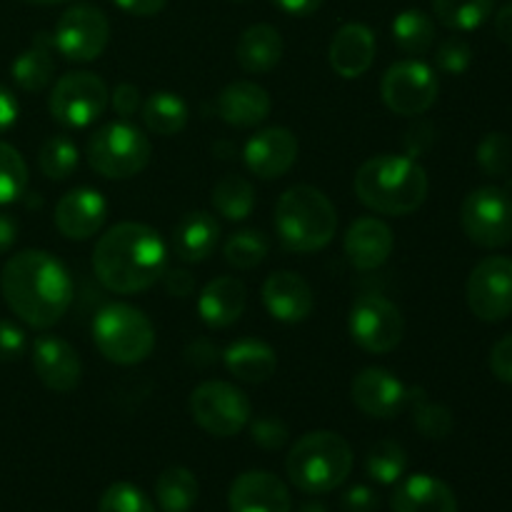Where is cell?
<instances>
[{"instance_id":"obj_21","label":"cell","mask_w":512,"mask_h":512,"mask_svg":"<svg viewBox=\"0 0 512 512\" xmlns=\"http://www.w3.org/2000/svg\"><path fill=\"white\" fill-rule=\"evenodd\" d=\"M343 248L348 255V263L355 270L368 273V270H378L380 265L388 263L395 248V235L388 223L373 218V215H365L350 225Z\"/></svg>"},{"instance_id":"obj_33","label":"cell","mask_w":512,"mask_h":512,"mask_svg":"<svg viewBox=\"0 0 512 512\" xmlns=\"http://www.w3.org/2000/svg\"><path fill=\"white\" fill-rule=\"evenodd\" d=\"M213 208L225 220H245L255 208V188L243 175H223L213 188Z\"/></svg>"},{"instance_id":"obj_47","label":"cell","mask_w":512,"mask_h":512,"mask_svg":"<svg viewBox=\"0 0 512 512\" xmlns=\"http://www.w3.org/2000/svg\"><path fill=\"white\" fill-rule=\"evenodd\" d=\"M345 512H375L378 510V495L368 485H355L343 495Z\"/></svg>"},{"instance_id":"obj_46","label":"cell","mask_w":512,"mask_h":512,"mask_svg":"<svg viewBox=\"0 0 512 512\" xmlns=\"http://www.w3.org/2000/svg\"><path fill=\"white\" fill-rule=\"evenodd\" d=\"M490 370L498 380L512 385V335L498 340L490 350Z\"/></svg>"},{"instance_id":"obj_11","label":"cell","mask_w":512,"mask_h":512,"mask_svg":"<svg viewBox=\"0 0 512 512\" xmlns=\"http://www.w3.org/2000/svg\"><path fill=\"white\" fill-rule=\"evenodd\" d=\"M53 50L70 63H90L108 48L110 20L95 5H70L53 30Z\"/></svg>"},{"instance_id":"obj_7","label":"cell","mask_w":512,"mask_h":512,"mask_svg":"<svg viewBox=\"0 0 512 512\" xmlns=\"http://www.w3.org/2000/svg\"><path fill=\"white\" fill-rule=\"evenodd\" d=\"M85 158L90 168L108 180L135 178L148 168L153 158V145L148 135L128 120H113L95 130L85 145Z\"/></svg>"},{"instance_id":"obj_51","label":"cell","mask_w":512,"mask_h":512,"mask_svg":"<svg viewBox=\"0 0 512 512\" xmlns=\"http://www.w3.org/2000/svg\"><path fill=\"white\" fill-rule=\"evenodd\" d=\"M283 13L295 15V18H305V15H313L315 10H320L323 0H273Z\"/></svg>"},{"instance_id":"obj_23","label":"cell","mask_w":512,"mask_h":512,"mask_svg":"<svg viewBox=\"0 0 512 512\" xmlns=\"http://www.w3.org/2000/svg\"><path fill=\"white\" fill-rule=\"evenodd\" d=\"M248 305V290L243 280L233 275H220L210 280L198 295V315L208 328L223 330L230 328L240 320Z\"/></svg>"},{"instance_id":"obj_15","label":"cell","mask_w":512,"mask_h":512,"mask_svg":"<svg viewBox=\"0 0 512 512\" xmlns=\"http://www.w3.org/2000/svg\"><path fill=\"white\" fill-rule=\"evenodd\" d=\"M350 398L355 408L368 418H398L408 405V388L385 368L360 370L350 385Z\"/></svg>"},{"instance_id":"obj_55","label":"cell","mask_w":512,"mask_h":512,"mask_svg":"<svg viewBox=\"0 0 512 512\" xmlns=\"http://www.w3.org/2000/svg\"><path fill=\"white\" fill-rule=\"evenodd\" d=\"M25 3H33V5H58V3H70V0H25Z\"/></svg>"},{"instance_id":"obj_34","label":"cell","mask_w":512,"mask_h":512,"mask_svg":"<svg viewBox=\"0 0 512 512\" xmlns=\"http://www.w3.org/2000/svg\"><path fill=\"white\" fill-rule=\"evenodd\" d=\"M408 405L413 408V425L423 438L443 440L453 433V413L445 405L433 403L423 388H408Z\"/></svg>"},{"instance_id":"obj_38","label":"cell","mask_w":512,"mask_h":512,"mask_svg":"<svg viewBox=\"0 0 512 512\" xmlns=\"http://www.w3.org/2000/svg\"><path fill=\"white\" fill-rule=\"evenodd\" d=\"M270 240L260 230H240V233L230 235L225 243L223 255L225 263L233 265L238 270H253L268 258Z\"/></svg>"},{"instance_id":"obj_4","label":"cell","mask_w":512,"mask_h":512,"mask_svg":"<svg viewBox=\"0 0 512 512\" xmlns=\"http://www.w3.org/2000/svg\"><path fill=\"white\" fill-rule=\"evenodd\" d=\"M275 233L290 253H318L338 230V210L323 190L293 185L275 203Z\"/></svg>"},{"instance_id":"obj_31","label":"cell","mask_w":512,"mask_h":512,"mask_svg":"<svg viewBox=\"0 0 512 512\" xmlns=\"http://www.w3.org/2000/svg\"><path fill=\"white\" fill-rule=\"evenodd\" d=\"M155 498L165 512H188L198 500V480L183 465H170L155 480Z\"/></svg>"},{"instance_id":"obj_22","label":"cell","mask_w":512,"mask_h":512,"mask_svg":"<svg viewBox=\"0 0 512 512\" xmlns=\"http://www.w3.org/2000/svg\"><path fill=\"white\" fill-rule=\"evenodd\" d=\"M328 60L340 78H360L375 60V33L365 23H345L330 40Z\"/></svg>"},{"instance_id":"obj_25","label":"cell","mask_w":512,"mask_h":512,"mask_svg":"<svg viewBox=\"0 0 512 512\" xmlns=\"http://www.w3.org/2000/svg\"><path fill=\"white\" fill-rule=\"evenodd\" d=\"M220 240V223L208 210L183 215L173 228V253L183 263H203L215 253Z\"/></svg>"},{"instance_id":"obj_1","label":"cell","mask_w":512,"mask_h":512,"mask_svg":"<svg viewBox=\"0 0 512 512\" xmlns=\"http://www.w3.org/2000/svg\"><path fill=\"white\" fill-rule=\"evenodd\" d=\"M0 290L15 318L38 330L53 328L73 303V278L55 255L23 250L5 263Z\"/></svg>"},{"instance_id":"obj_53","label":"cell","mask_w":512,"mask_h":512,"mask_svg":"<svg viewBox=\"0 0 512 512\" xmlns=\"http://www.w3.org/2000/svg\"><path fill=\"white\" fill-rule=\"evenodd\" d=\"M495 33H498V38L503 40L505 45L512 48V3L500 8L498 15H495Z\"/></svg>"},{"instance_id":"obj_48","label":"cell","mask_w":512,"mask_h":512,"mask_svg":"<svg viewBox=\"0 0 512 512\" xmlns=\"http://www.w3.org/2000/svg\"><path fill=\"white\" fill-rule=\"evenodd\" d=\"M160 280L173 298H188L195 293V278L188 270H165Z\"/></svg>"},{"instance_id":"obj_41","label":"cell","mask_w":512,"mask_h":512,"mask_svg":"<svg viewBox=\"0 0 512 512\" xmlns=\"http://www.w3.org/2000/svg\"><path fill=\"white\" fill-rule=\"evenodd\" d=\"M98 512H155L148 495L130 483H113L100 498Z\"/></svg>"},{"instance_id":"obj_2","label":"cell","mask_w":512,"mask_h":512,"mask_svg":"<svg viewBox=\"0 0 512 512\" xmlns=\"http://www.w3.org/2000/svg\"><path fill=\"white\" fill-rule=\"evenodd\" d=\"M168 248L155 228L145 223L113 225L98 238L93 250V270L103 288L118 295L143 293L165 273Z\"/></svg>"},{"instance_id":"obj_36","label":"cell","mask_w":512,"mask_h":512,"mask_svg":"<svg viewBox=\"0 0 512 512\" xmlns=\"http://www.w3.org/2000/svg\"><path fill=\"white\" fill-rule=\"evenodd\" d=\"M78 163V145L68 135H53V138L45 140L38 153L40 173L48 180H68L78 170Z\"/></svg>"},{"instance_id":"obj_6","label":"cell","mask_w":512,"mask_h":512,"mask_svg":"<svg viewBox=\"0 0 512 512\" xmlns=\"http://www.w3.org/2000/svg\"><path fill=\"white\" fill-rule=\"evenodd\" d=\"M93 343L108 363L138 365L155 348V328L143 310L110 303L93 318Z\"/></svg>"},{"instance_id":"obj_28","label":"cell","mask_w":512,"mask_h":512,"mask_svg":"<svg viewBox=\"0 0 512 512\" xmlns=\"http://www.w3.org/2000/svg\"><path fill=\"white\" fill-rule=\"evenodd\" d=\"M235 58L245 73H270L283 58V38H280L278 28L268 23H255L245 28L235 45Z\"/></svg>"},{"instance_id":"obj_39","label":"cell","mask_w":512,"mask_h":512,"mask_svg":"<svg viewBox=\"0 0 512 512\" xmlns=\"http://www.w3.org/2000/svg\"><path fill=\"white\" fill-rule=\"evenodd\" d=\"M28 188V165L18 148L0 140V205L20 200Z\"/></svg>"},{"instance_id":"obj_14","label":"cell","mask_w":512,"mask_h":512,"mask_svg":"<svg viewBox=\"0 0 512 512\" xmlns=\"http://www.w3.org/2000/svg\"><path fill=\"white\" fill-rule=\"evenodd\" d=\"M468 305L475 318L498 323L512 313V260L505 255L480 260L468 278Z\"/></svg>"},{"instance_id":"obj_9","label":"cell","mask_w":512,"mask_h":512,"mask_svg":"<svg viewBox=\"0 0 512 512\" xmlns=\"http://www.w3.org/2000/svg\"><path fill=\"white\" fill-rule=\"evenodd\" d=\"M190 415L213 438H233L250 423L248 395L225 380H205L190 393Z\"/></svg>"},{"instance_id":"obj_5","label":"cell","mask_w":512,"mask_h":512,"mask_svg":"<svg viewBox=\"0 0 512 512\" xmlns=\"http://www.w3.org/2000/svg\"><path fill=\"white\" fill-rule=\"evenodd\" d=\"M288 478L300 493L325 495L348 480L353 470V448L343 435L333 430H315L305 433L290 448L285 460Z\"/></svg>"},{"instance_id":"obj_50","label":"cell","mask_w":512,"mask_h":512,"mask_svg":"<svg viewBox=\"0 0 512 512\" xmlns=\"http://www.w3.org/2000/svg\"><path fill=\"white\" fill-rule=\"evenodd\" d=\"M120 10L130 15H138V18H150V15H158L160 10L168 5V0H113Z\"/></svg>"},{"instance_id":"obj_3","label":"cell","mask_w":512,"mask_h":512,"mask_svg":"<svg viewBox=\"0 0 512 512\" xmlns=\"http://www.w3.org/2000/svg\"><path fill=\"white\" fill-rule=\"evenodd\" d=\"M355 195L365 208L380 215L415 213L425 203L430 190L428 173L410 155L380 153L365 160L355 173Z\"/></svg>"},{"instance_id":"obj_12","label":"cell","mask_w":512,"mask_h":512,"mask_svg":"<svg viewBox=\"0 0 512 512\" xmlns=\"http://www.w3.org/2000/svg\"><path fill=\"white\" fill-rule=\"evenodd\" d=\"M438 75L423 60H400L385 70L380 80V95L388 110L403 118L428 113L438 100Z\"/></svg>"},{"instance_id":"obj_52","label":"cell","mask_w":512,"mask_h":512,"mask_svg":"<svg viewBox=\"0 0 512 512\" xmlns=\"http://www.w3.org/2000/svg\"><path fill=\"white\" fill-rule=\"evenodd\" d=\"M18 240V220L10 213H0V255L8 253Z\"/></svg>"},{"instance_id":"obj_19","label":"cell","mask_w":512,"mask_h":512,"mask_svg":"<svg viewBox=\"0 0 512 512\" xmlns=\"http://www.w3.org/2000/svg\"><path fill=\"white\" fill-rule=\"evenodd\" d=\"M230 512H293L290 490L283 480L265 470L238 475L228 493Z\"/></svg>"},{"instance_id":"obj_17","label":"cell","mask_w":512,"mask_h":512,"mask_svg":"<svg viewBox=\"0 0 512 512\" xmlns=\"http://www.w3.org/2000/svg\"><path fill=\"white\" fill-rule=\"evenodd\" d=\"M108 220V203L93 188H75L55 203V228L68 240H90Z\"/></svg>"},{"instance_id":"obj_44","label":"cell","mask_w":512,"mask_h":512,"mask_svg":"<svg viewBox=\"0 0 512 512\" xmlns=\"http://www.w3.org/2000/svg\"><path fill=\"white\" fill-rule=\"evenodd\" d=\"M25 348H28L25 330L13 320H0V363H15L23 358Z\"/></svg>"},{"instance_id":"obj_10","label":"cell","mask_w":512,"mask_h":512,"mask_svg":"<svg viewBox=\"0 0 512 512\" xmlns=\"http://www.w3.org/2000/svg\"><path fill=\"white\" fill-rule=\"evenodd\" d=\"M348 330L353 343L365 353L388 355L403 343L405 320L393 300L365 293L350 305Z\"/></svg>"},{"instance_id":"obj_45","label":"cell","mask_w":512,"mask_h":512,"mask_svg":"<svg viewBox=\"0 0 512 512\" xmlns=\"http://www.w3.org/2000/svg\"><path fill=\"white\" fill-rule=\"evenodd\" d=\"M110 105H113V110L123 120H128L130 115L138 113V110L143 108V105H140L138 85H133V83L115 85V90H113V93H110Z\"/></svg>"},{"instance_id":"obj_18","label":"cell","mask_w":512,"mask_h":512,"mask_svg":"<svg viewBox=\"0 0 512 512\" xmlns=\"http://www.w3.org/2000/svg\"><path fill=\"white\" fill-rule=\"evenodd\" d=\"M243 160L258 178H283L298 160V138L288 128H265L245 143Z\"/></svg>"},{"instance_id":"obj_24","label":"cell","mask_w":512,"mask_h":512,"mask_svg":"<svg viewBox=\"0 0 512 512\" xmlns=\"http://www.w3.org/2000/svg\"><path fill=\"white\" fill-rule=\"evenodd\" d=\"M273 100L263 85L253 80H235L218 95V115L233 128H255L270 115Z\"/></svg>"},{"instance_id":"obj_27","label":"cell","mask_w":512,"mask_h":512,"mask_svg":"<svg viewBox=\"0 0 512 512\" xmlns=\"http://www.w3.org/2000/svg\"><path fill=\"white\" fill-rule=\"evenodd\" d=\"M225 368L235 380L260 385L268 383L278 370V355L268 343L258 338H240L230 343L223 353Z\"/></svg>"},{"instance_id":"obj_26","label":"cell","mask_w":512,"mask_h":512,"mask_svg":"<svg viewBox=\"0 0 512 512\" xmlns=\"http://www.w3.org/2000/svg\"><path fill=\"white\" fill-rule=\"evenodd\" d=\"M393 512H458V498L443 480L433 475H410L390 498Z\"/></svg>"},{"instance_id":"obj_43","label":"cell","mask_w":512,"mask_h":512,"mask_svg":"<svg viewBox=\"0 0 512 512\" xmlns=\"http://www.w3.org/2000/svg\"><path fill=\"white\" fill-rule=\"evenodd\" d=\"M250 438L263 450H280L288 443V425L278 415H263L250 425Z\"/></svg>"},{"instance_id":"obj_54","label":"cell","mask_w":512,"mask_h":512,"mask_svg":"<svg viewBox=\"0 0 512 512\" xmlns=\"http://www.w3.org/2000/svg\"><path fill=\"white\" fill-rule=\"evenodd\" d=\"M298 512H328V508L323 503H305L300 505Z\"/></svg>"},{"instance_id":"obj_49","label":"cell","mask_w":512,"mask_h":512,"mask_svg":"<svg viewBox=\"0 0 512 512\" xmlns=\"http://www.w3.org/2000/svg\"><path fill=\"white\" fill-rule=\"evenodd\" d=\"M20 105L18 98L13 95V90H8L5 85H0V133L10 130L18 120Z\"/></svg>"},{"instance_id":"obj_42","label":"cell","mask_w":512,"mask_h":512,"mask_svg":"<svg viewBox=\"0 0 512 512\" xmlns=\"http://www.w3.org/2000/svg\"><path fill=\"white\" fill-rule=\"evenodd\" d=\"M435 63L443 73L460 75L473 63V48L463 38H448L445 43H440L438 53H435Z\"/></svg>"},{"instance_id":"obj_35","label":"cell","mask_w":512,"mask_h":512,"mask_svg":"<svg viewBox=\"0 0 512 512\" xmlns=\"http://www.w3.org/2000/svg\"><path fill=\"white\" fill-rule=\"evenodd\" d=\"M493 5L495 0H433L435 18L460 33L480 28L493 15Z\"/></svg>"},{"instance_id":"obj_40","label":"cell","mask_w":512,"mask_h":512,"mask_svg":"<svg viewBox=\"0 0 512 512\" xmlns=\"http://www.w3.org/2000/svg\"><path fill=\"white\" fill-rule=\"evenodd\" d=\"M478 165L490 178H503L512 165V140L505 133H488L478 145Z\"/></svg>"},{"instance_id":"obj_13","label":"cell","mask_w":512,"mask_h":512,"mask_svg":"<svg viewBox=\"0 0 512 512\" xmlns=\"http://www.w3.org/2000/svg\"><path fill=\"white\" fill-rule=\"evenodd\" d=\"M460 223L465 235L480 248H503L512 240V200L495 185L473 190L463 200Z\"/></svg>"},{"instance_id":"obj_16","label":"cell","mask_w":512,"mask_h":512,"mask_svg":"<svg viewBox=\"0 0 512 512\" xmlns=\"http://www.w3.org/2000/svg\"><path fill=\"white\" fill-rule=\"evenodd\" d=\"M33 368L40 383L53 393H73L80 385V375H83L78 350L58 335H40L35 340Z\"/></svg>"},{"instance_id":"obj_29","label":"cell","mask_w":512,"mask_h":512,"mask_svg":"<svg viewBox=\"0 0 512 512\" xmlns=\"http://www.w3.org/2000/svg\"><path fill=\"white\" fill-rule=\"evenodd\" d=\"M50 53H53V38H48V33H38L33 45L10 65V75L18 88H23L25 93H40L53 80L55 60Z\"/></svg>"},{"instance_id":"obj_32","label":"cell","mask_w":512,"mask_h":512,"mask_svg":"<svg viewBox=\"0 0 512 512\" xmlns=\"http://www.w3.org/2000/svg\"><path fill=\"white\" fill-rule=\"evenodd\" d=\"M393 40L405 55H425L435 43V23L428 13L418 8L403 10L393 20Z\"/></svg>"},{"instance_id":"obj_30","label":"cell","mask_w":512,"mask_h":512,"mask_svg":"<svg viewBox=\"0 0 512 512\" xmlns=\"http://www.w3.org/2000/svg\"><path fill=\"white\" fill-rule=\"evenodd\" d=\"M140 110H143L145 128L153 135H163V138L178 135L190 118L185 100L180 95L168 93V90H158V93L150 95Z\"/></svg>"},{"instance_id":"obj_37","label":"cell","mask_w":512,"mask_h":512,"mask_svg":"<svg viewBox=\"0 0 512 512\" xmlns=\"http://www.w3.org/2000/svg\"><path fill=\"white\" fill-rule=\"evenodd\" d=\"M405 468H408V453L395 440H380L370 448L368 460H365V470L370 478L380 485H393L403 478Z\"/></svg>"},{"instance_id":"obj_56","label":"cell","mask_w":512,"mask_h":512,"mask_svg":"<svg viewBox=\"0 0 512 512\" xmlns=\"http://www.w3.org/2000/svg\"><path fill=\"white\" fill-rule=\"evenodd\" d=\"M230 3H245V0H230Z\"/></svg>"},{"instance_id":"obj_20","label":"cell","mask_w":512,"mask_h":512,"mask_svg":"<svg viewBox=\"0 0 512 512\" xmlns=\"http://www.w3.org/2000/svg\"><path fill=\"white\" fill-rule=\"evenodd\" d=\"M263 305L275 320L295 325L313 315L315 295L303 275L293 270H278L263 283Z\"/></svg>"},{"instance_id":"obj_8","label":"cell","mask_w":512,"mask_h":512,"mask_svg":"<svg viewBox=\"0 0 512 512\" xmlns=\"http://www.w3.org/2000/svg\"><path fill=\"white\" fill-rule=\"evenodd\" d=\"M110 103V90L103 78L88 70H73L58 78L48 98V110L58 125L80 130L103 118Z\"/></svg>"}]
</instances>
